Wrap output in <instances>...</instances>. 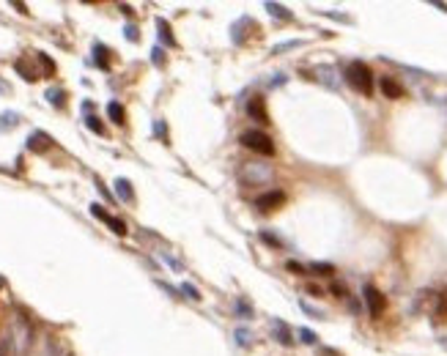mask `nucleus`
Wrapping results in <instances>:
<instances>
[{"label":"nucleus","mask_w":447,"mask_h":356,"mask_svg":"<svg viewBox=\"0 0 447 356\" xmlns=\"http://www.w3.org/2000/svg\"><path fill=\"white\" fill-rule=\"evenodd\" d=\"M346 82L357 93H365V96H371V93H373V74H371V69L365 66L362 60H354L346 69Z\"/></svg>","instance_id":"1"},{"label":"nucleus","mask_w":447,"mask_h":356,"mask_svg":"<svg viewBox=\"0 0 447 356\" xmlns=\"http://www.w3.org/2000/svg\"><path fill=\"white\" fill-rule=\"evenodd\" d=\"M239 140H242L244 148H250V151H255V154H261V156H275V142H272V137H269L266 132L250 129V132H244Z\"/></svg>","instance_id":"2"},{"label":"nucleus","mask_w":447,"mask_h":356,"mask_svg":"<svg viewBox=\"0 0 447 356\" xmlns=\"http://www.w3.org/2000/svg\"><path fill=\"white\" fill-rule=\"evenodd\" d=\"M362 294H365V304H368L371 315H373V318H379V315L384 312V307H387V299L381 296L379 290L373 288V285H365V290H362Z\"/></svg>","instance_id":"3"},{"label":"nucleus","mask_w":447,"mask_h":356,"mask_svg":"<svg viewBox=\"0 0 447 356\" xmlns=\"http://www.w3.org/2000/svg\"><path fill=\"white\" fill-rule=\"evenodd\" d=\"M283 200H285V195L277 192V189H272V192H263V195L255 197V205H258L261 211H272V208H277Z\"/></svg>","instance_id":"4"},{"label":"nucleus","mask_w":447,"mask_h":356,"mask_svg":"<svg viewBox=\"0 0 447 356\" xmlns=\"http://www.w3.org/2000/svg\"><path fill=\"white\" fill-rule=\"evenodd\" d=\"M91 214H93L96 219H102V222H107L110 227H113V233H118V236H124V233H126V225L121 222V219L110 217L107 211H102V205H96V203H93V205H91Z\"/></svg>","instance_id":"5"},{"label":"nucleus","mask_w":447,"mask_h":356,"mask_svg":"<svg viewBox=\"0 0 447 356\" xmlns=\"http://www.w3.org/2000/svg\"><path fill=\"white\" fill-rule=\"evenodd\" d=\"M247 113H250V118H255L258 123H269V113H266V101H263V96H252L250 104H247Z\"/></svg>","instance_id":"6"},{"label":"nucleus","mask_w":447,"mask_h":356,"mask_svg":"<svg viewBox=\"0 0 447 356\" xmlns=\"http://www.w3.org/2000/svg\"><path fill=\"white\" fill-rule=\"evenodd\" d=\"M381 91H384L387 99H401V96H403L401 82H395L393 77H381Z\"/></svg>","instance_id":"7"},{"label":"nucleus","mask_w":447,"mask_h":356,"mask_svg":"<svg viewBox=\"0 0 447 356\" xmlns=\"http://www.w3.org/2000/svg\"><path fill=\"white\" fill-rule=\"evenodd\" d=\"M115 195L121 197V200H126V203H132V200H134L132 184H129L126 178H118V181H115Z\"/></svg>","instance_id":"8"},{"label":"nucleus","mask_w":447,"mask_h":356,"mask_svg":"<svg viewBox=\"0 0 447 356\" xmlns=\"http://www.w3.org/2000/svg\"><path fill=\"white\" fill-rule=\"evenodd\" d=\"M107 115H110L113 123H124V107L118 104V101H110L107 104Z\"/></svg>","instance_id":"9"},{"label":"nucleus","mask_w":447,"mask_h":356,"mask_svg":"<svg viewBox=\"0 0 447 356\" xmlns=\"http://www.w3.org/2000/svg\"><path fill=\"white\" fill-rule=\"evenodd\" d=\"M47 145H50V137H47V134H42V132H36L33 137L28 140V148H33V151H36V148L42 151V148H47Z\"/></svg>","instance_id":"10"},{"label":"nucleus","mask_w":447,"mask_h":356,"mask_svg":"<svg viewBox=\"0 0 447 356\" xmlns=\"http://www.w3.org/2000/svg\"><path fill=\"white\" fill-rule=\"evenodd\" d=\"M272 329H275V334L280 331V343H283V345H291V343H294V340H291V331L285 329V323H283V321H275V323H272Z\"/></svg>","instance_id":"11"},{"label":"nucleus","mask_w":447,"mask_h":356,"mask_svg":"<svg viewBox=\"0 0 447 356\" xmlns=\"http://www.w3.org/2000/svg\"><path fill=\"white\" fill-rule=\"evenodd\" d=\"M157 28H159V38H162V41L176 44V41H173V36H170V28H167V22H165V19H157Z\"/></svg>","instance_id":"12"},{"label":"nucleus","mask_w":447,"mask_h":356,"mask_svg":"<svg viewBox=\"0 0 447 356\" xmlns=\"http://www.w3.org/2000/svg\"><path fill=\"white\" fill-rule=\"evenodd\" d=\"M436 318L439 321H447V290L439 296V307H436Z\"/></svg>","instance_id":"13"},{"label":"nucleus","mask_w":447,"mask_h":356,"mask_svg":"<svg viewBox=\"0 0 447 356\" xmlns=\"http://www.w3.org/2000/svg\"><path fill=\"white\" fill-rule=\"evenodd\" d=\"M85 121H88V129H91V132H96V134H105V126L99 123V118H96V115H88Z\"/></svg>","instance_id":"14"},{"label":"nucleus","mask_w":447,"mask_h":356,"mask_svg":"<svg viewBox=\"0 0 447 356\" xmlns=\"http://www.w3.org/2000/svg\"><path fill=\"white\" fill-rule=\"evenodd\" d=\"M181 294H187L192 302H201V294H198V288H195V285H189V282L181 285Z\"/></svg>","instance_id":"15"},{"label":"nucleus","mask_w":447,"mask_h":356,"mask_svg":"<svg viewBox=\"0 0 447 356\" xmlns=\"http://www.w3.org/2000/svg\"><path fill=\"white\" fill-rule=\"evenodd\" d=\"M266 9L275 14V17H283V19H291V14L285 11V6H275V3H266Z\"/></svg>","instance_id":"16"},{"label":"nucleus","mask_w":447,"mask_h":356,"mask_svg":"<svg viewBox=\"0 0 447 356\" xmlns=\"http://www.w3.org/2000/svg\"><path fill=\"white\" fill-rule=\"evenodd\" d=\"M310 271H318V274H332V266L329 263H313Z\"/></svg>","instance_id":"17"},{"label":"nucleus","mask_w":447,"mask_h":356,"mask_svg":"<svg viewBox=\"0 0 447 356\" xmlns=\"http://www.w3.org/2000/svg\"><path fill=\"white\" fill-rule=\"evenodd\" d=\"M61 96H63L61 91H50V93H47V99H50L52 104H63V99H61Z\"/></svg>","instance_id":"18"},{"label":"nucleus","mask_w":447,"mask_h":356,"mask_svg":"<svg viewBox=\"0 0 447 356\" xmlns=\"http://www.w3.org/2000/svg\"><path fill=\"white\" fill-rule=\"evenodd\" d=\"M299 334H302V340H305V343H310V345L316 343V334H313V331H310V329H302Z\"/></svg>","instance_id":"19"},{"label":"nucleus","mask_w":447,"mask_h":356,"mask_svg":"<svg viewBox=\"0 0 447 356\" xmlns=\"http://www.w3.org/2000/svg\"><path fill=\"white\" fill-rule=\"evenodd\" d=\"M285 268H288V271H297V274H305V268H302L297 260H288V263H285Z\"/></svg>","instance_id":"20"},{"label":"nucleus","mask_w":447,"mask_h":356,"mask_svg":"<svg viewBox=\"0 0 447 356\" xmlns=\"http://www.w3.org/2000/svg\"><path fill=\"white\" fill-rule=\"evenodd\" d=\"M236 337H239V345H247V343H250V334H247L244 329H239V331H236Z\"/></svg>","instance_id":"21"},{"label":"nucleus","mask_w":447,"mask_h":356,"mask_svg":"<svg viewBox=\"0 0 447 356\" xmlns=\"http://www.w3.org/2000/svg\"><path fill=\"white\" fill-rule=\"evenodd\" d=\"M302 310H305V312H310V315H316V318H324V312H321V310H313V307H310V304H305V302H302Z\"/></svg>","instance_id":"22"},{"label":"nucleus","mask_w":447,"mask_h":356,"mask_svg":"<svg viewBox=\"0 0 447 356\" xmlns=\"http://www.w3.org/2000/svg\"><path fill=\"white\" fill-rule=\"evenodd\" d=\"M332 294H338L340 299H346L348 294H346V288H340V285H332Z\"/></svg>","instance_id":"23"},{"label":"nucleus","mask_w":447,"mask_h":356,"mask_svg":"<svg viewBox=\"0 0 447 356\" xmlns=\"http://www.w3.org/2000/svg\"><path fill=\"white\" fill-rule=\"evenodd\" d=\"M236 307H239V312H242V315H244V318H247V315H250V310H247V304H244V302H239Z\"/></svg>","instance_id":"24"}]
</instances>
